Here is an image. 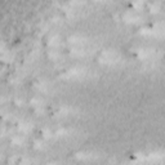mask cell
<instances>
[{
  "label": "cell",
  "mask_w": 165,
  "mask_h": 165,
  "mask_svg": "<svg viewBox=\"0 0 165 165\" xmlns=\"http://www.w3.org/2000/svg\"><path fill=\"white\" fill-rule=\"evenodd\" d=\"M68 40H70V43H72V44H76V45H82L84 43H87V39H85L84 36H77V35H75V36H71Z\"/></svg>",
  "instance_id": "obj_1"
},
{
  "label": "cell",
  "mask_w": 165,
  "mask_h": 165,
  "mask_svg": "<svg viewBox=\"0 0 165 165\" xmlns=\"http://www.w3.org/2000/svg\"><path fill=\"white\" fill-rule=\"evenodd\" d=\"M139 20H141V17L134 14V13H126L124 16V21L125 22H138Z\"/></svg>",
  "instance_id": "obj_2"
},
{
  "label": "cell",
  "mask_w": 165,
  "mask_h": 165,
  "mask_svg": "<svg viewBox=\"0 0 165 165\" xmlns=\"http://www.w3.org/2000/svg\"><path fill=\"white\" fill-rule=\"evenodd\" d=\"M76 157L77 159H82V160L92 159V157H94V153H92V152H79V153H76Z\"/></svg>",
  "instance_id": "obj_3"
},
{
  "label": "cell",
  "mask_w": 165,
  "mask_h": 165,
  "mask_svg": "<svg viewBox=\"0 0 165 165\" xmlns=\"http://www.w3.org/2000/svg\"><path fill=\"white\" fill-rule=\"evenodd\" d=\"M159 8H160V5H159V4H151V5H150V11H151L152 13L159 12Z\"/></svg>",
  "instance_id": "obj_4"
},
{
  "label": "cell",
  "mask_w": 165,
  "mask_h": 165,
  "mask_svg": "<svg viewBox=\"0 0 165 165\" xmlns=\"http://www.w3.org/2000/svg\"><path fill=\"white\" fill-rule=\"evenodd\" d=\"M58 40H59V38H58L57 35H53V36L49 38V43H50V44H57Z\"/></svg>",
  "instance_id": "obj_5"
},
{
  "label": "cell",
  "mask_w": 165,
  "mask_h": 165,
  "mask_svg": "<svg viewBox=\"0 0 165 165\" xmlns=\"http://www.w3.org/2000/svg\"><path fill=\"white\" fill-rule=\"evenodd\" d=\"M41 103H43V101L39 99V98H34L31 101V105H34V106H41Z\"/></svg>",
  "instance_id": "obj_6"
},
{
  "label": "cell",
  "mask_w": 165,
  "mask_h": 165,
  "mask_svg": "<svg viewBox=\"0 0 165 165\" xmlns=\"http://www.w3.org/2000/svg\"><path fill=\"white\" fill-rule=\"evenodd\" d=\"M13 143L14 144H21V143H23V138H21V137L13 138Z\"/></svg>",
  "instance_id": "obj_7"
},
{
  "label": "cell",
  "mask_w": 165,
  "mask_h": 165,
  "mask_svg": "<svg viewBox=\"0 0 165 165\" xmlns=\"http://www.w3.org/2000/svg\"><path fill=\"white\" fill-rule=\"evenodd\" d=\"M133 7H134L135 9H141V8H142V3H134Z\"/></svg>",
  "instance_id": "obj_8"
},
{
  "label": "cell",
  "mask_w": 165,
  "mask_h": 165,
  "mask_svg": "<svg viewBox=\"0 0 165 165\" xmlns=\"http://www.w3.org/2000/svg\"><path fill=\"white\" fill-rule=\"evenodd\" d=\"M43 134H44V137H45V138H49L52 133H50L49 130H44V132H43Z\"/></svg>",
  "instance_id": "obj_9"
}]
</instances>
